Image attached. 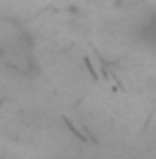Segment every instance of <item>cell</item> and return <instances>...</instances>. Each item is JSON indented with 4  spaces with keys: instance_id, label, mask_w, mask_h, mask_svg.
<instances>
[{
    "instance_id": "cell-1",
    "label": "cell",
    "mask_w": 156,
    "mask_h": 159,
    "mask_svg": "<svg viewBox=\"0 0 156 159\" xmlns=\"http://www.w3.org/2000/svg\"><path fill=\"white\" fill-rule=\"evenodd\" d=\"M136 37L140 39V43H145L147 48L156 50V9L145 14V18L140 20L138 27H136Z\"/></svg>"
}]
</instances>
